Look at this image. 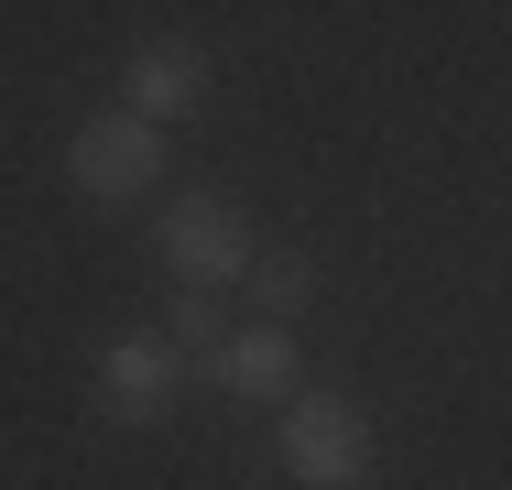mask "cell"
<instances>
[{
  "instance_id": "obj_6",
  "label": "cell",
  "mask_w": 512,
  "mask_h": 490,
  "mask_svg": "<svg viewBox=\"0 0 512 490\" xmlns=\"http://www.w3.org/2000/svg\"><path fill=\"white\" fill-rule=\"evenodd\" d=\"M197 98H207V55L186 33H153V44L120 55V109H131V120L175 131V120H197Z\"/></svg>"
},
{
  "instance_id": "obj_2",
  "label": "cell",
  "mask_w": 512,
  "mask_h": 490,
  "mask_svg": "<svg viewBox=\"0 0 512 490\" xmlns=\"http://www.w3.org/2000/svg\"><path fill=\"white\" fill-rule=\"evenodd\" d=\"M153 251H164V273L186 294H229L240 273H251V218H240V196H218V186H175L164 196V218H153Z\"/></svg>"
},
{
  "instance_id": "obj_3",
  "label": "cell",
  "mask_w": 512,
  "mask_h": 490,
  "mask_svg": "<svg viewBox=\"0 0 512 490\" xmlns=\"http://www.w3.org/2000/svg\"><path fill=\"white\" fill-rule=\"evenodd\" d=\"M175 131H153V120H131V109H88L77 131H66V186L88 196V207H142V196H164V153Z\"/></svg>"
},
{
  "instance_id": "obj_5",
  "label": "cell",
  "mask_w": 512,
  "mask_h": 490,
  "mask_svg": "<svg viewBox=\"0 0 512 490\" xmlns=\"http://www.w3.org/2000/svg\"><path fill=\"white\" fill-rule=\"evenodd\" d=\"M197 382L262 414V403H295V392H306V349H295V327L251 316V327H229V338H218V349L197 360Z\"/></svg>"
},
{
  "instance_id": "obj_7",
  "label": "cell",
  "mask_w": 512,
  "mask_h": 490,
  "mask_svg": "<svg viewBox=\"0 0 512 490\" xmlns=\"http://www.w3.org/2000/svg\"><path fill=\"white\" fill-rule=\"evenodd\" d=\"M240 294H251V316L284 327V316H306V305H316V262H306V251H251Z\"/></svg>"
},
{
  "instance_id": "obj_4",
  "label": "cell",
  "mask_w": 512,
  "mask_h": 490,
  "mask_svg": "<svg viewBox=\"0 0 512 490\" xmlns=\"http://www.w3.org/2000/svg\"><path fill=\"white\" fill-rule=\"evenodd\" d=\"M186 382H197V360H186L164 327H131V338H109V349H99L88 403H99L109 425H164V414L186 403Z\"/></svg>"
},
{
  "instance_id": "obj_1",
  "label": "cell",
  "mask_w": 512,
  "mask_h": 490,
  "mask_svg": "<svg viewBox=\"0 0 512 490\" xmlns=\"http://www.w3.org/2000/svg\"><path fill=\"white\" fill-rule=\"evenodd\" d=\"M273 458H284L295 490H360L382 436H371V414L349 392H295V403H273Z\"/></svg>"
},
{
  "instance_id": "obj_8",
  "label": "cell",
  "mask_w": 512,
  "mask_h": 490,
  "mask_svg": "<svg viewBox=\"0 0 512 490\" xmlns=\"http://www.w3.org/2000/svg\"><path fill=\"white\" fill-rule=\"evenodd\" d=\"M164 338H175L186 360H207V349L229 338V305H218V294H186V284H175V305H164Z\"/></svg>"
}]
</instances>
